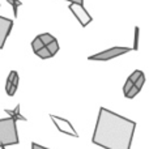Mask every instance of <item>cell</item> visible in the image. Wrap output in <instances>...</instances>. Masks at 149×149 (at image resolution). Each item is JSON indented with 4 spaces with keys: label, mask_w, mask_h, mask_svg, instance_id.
<instances>
[{
    "label": "cell",
    "mask_w": 149,
    "mask_h": 149,
    "mask_svg": "<svg viewBox=\"0 0 149 149\" xmlns=\"http://www.w3.org/2000/svg\"><path fill=\"white\" fill-rule=\"evenodd\" d=\"M136 123L131 119L101 107L92 143L103 149H131Z\"/></svg>",
    "instance_id": "6da1fadb"
},
{
    "label": "cell",
    "mask_w": 149,
    "mask_h": 149,
    "mask_svg": "<svg viewBox=\"0 0 149 149\" xmlns=\"http://www.w3.org/2000/svg\"><path fill=\"white\" fill-rule=\"evenodd\" d=\"M18 134L16 120L12 118L0 119V147L18 144Z\"/></svg>",
    "instance_id": "7a4b0ae2"
},
{
    "label": "cell",
    "mask_w": 149,
    "mask_h": 149,
    "mask_svg": "<svg viewBox=\"0 0 149 149\" xmlns=\"http://www.w3.org/2000/svg\"><path fill=\"white\" fill-rule=\"evenodd\" d=\"M131 47H120V46H115L111 47L109 50H105L102 52H98V54L90 55L88 59L89 60H110L114 59V58H118L123 54H127V52L131 51Z\"/></svg>",
    "instance_id": "3957f363"
},
{
    "label": "cell",
    "mask_w": 149,
    "mask_h": 149,
    "mask_svg": "<svg viewBox=\"0 0 149 149\" xmlns=\"http://www.w3.org/2000/svg\"><path fill=\"white\" fill-rule=\"evenodd\" d=\"M51 118L52 123L55 124V127L58 128V131H60L62 134H65L68 136H72V137H79V134L76 132L74 127L71 124V122L68 119H64V118H60L58 115H50Z\"/></svg>",
    "instance_id": "277c9868"
},
{
    "label": "cell",
    "mask_w": 149,
    "mask_h": 149,
    "mask_svg": "<svg viewBox=\"0 0 149 149\" xmlns=\"http://www.w3.org/2000/svg\"><path fill=\"white\" fill-rule=\"evenodd\" d=\"M70 10L73 13V16L79 20V22L81 24V26H86L92 22V16L89 15L86 9L84 8V4H76V3H71L70 4Z\"/></svg>",
    "instance_id": "5b68a950"
},
{
    "label": "cell",
    "mask_w": 149,
    "mask_h": 149,
    "mask_svg": "<svg viewBox=\"0 0 149 149\" xmlns=\"http://www.w3.org/2000/svg\"><path fill=\"white\" fill-rule=\"evenodd\" d=\"M12 28H13V21L10 20V18L0 16V49L1 50H3V47H4L5 41H7Z\"/></svg>",
    "instance_id": "8992f818"
},
{
    "label": "cell",
    "mask_w": 149,
    "mask_h": 149,
    "mask_svg": "<svg viewBox=\"0 0 149 149\" xmlns=\"http://www.w3.org/2000/svg\"><path fill=\"white\" fill-rule=\"evenodd\" d=\"M20 107H21V106H20V103H18V105L15 107V110H9V109H5V113L9 115V118H12L13 120H16V122H17V120H24V122H26L28 119H26L24 115H21Z\"/></svg>",
    "instance_id": "52a82bcc"
},
{
    "label": "cell",
    "mask_w": 149,
    "mask_h": 149,
    "mask_svg": "<svg viewBox=\"0 0 149 149\" xmlns=\"http://www.w3.org/2000/svg\"><path fill=\"white\" fill-rule=\"evenodd\" d=\"M17 86H18V73L16 72V74L13 76L12 85H10L9 90L7 92V94H8V95H10V97H13V95L16 94V90H17Z\"/></svg>",
    "instance_id": "ba28073f"
},
{
    "label": "cell",
    "mask_w": 149,
    "mask_h": 149,
    "mask_svg": "<svg viewBox=\"0 0 149 149\" xmlns=\"http://www.w3.org/2000/svg\"><path fill=\"white\" fill-rule=\"evenodd\" d=\"M46 47H47V50L50 51V54H51L52 56H54V55L59 51V43H58L56 39H52L49 45H46Z\"/></svg>",
    "instance_id": "9c48e42d"
},
{
    "label": "cell",
    "mask_w": 149,
    "mask_h": 149,
    "mask_svg": "<svg viewBox=\"0 0 149 149\" xmlns=\"http://www.w3.org/2000/svg\"><path fill=\"white\" fill-rule=\"evenodd\" d=\"M34 54H37L39 58H41V59H50V58L52 56V55L50 54V51L47 50V47H46V46H43L42 49H39L38 51L34 52Z\"/></svg>",
    "instance_id": "30bf717a"
},
{
    "label": "cell",
    "mask_w": 149,
    "mask_h": 149,
    "mask_svg": "<svg viewBox=\"0 0 149 149\" xmlns=\"http://www.w3.org/2000/svg\"><path fill=\"white\" fill-rule=\"evenodd\" d=\"M38 37H39V39H41V41H42V43H43L45 46H46V45H49L50 42L52 41V39H55L54 37H52L50 33H43V34H39Z\"/></svg>",
    "instance_id": "8fae6325"
},
{
    "label": "cell",
    "mask_w": 149,
    "mask_h": 149,
    "mask_svg": "<svg viewBox=\"0 0 149 149\" xmlns=\"http://www.w3.org/2000/svg\"><path fill=\"white\" fill-rule=\"evenodd\" d=\"M45 45L42 43V41L39 39V37H37V38H34V41L31 42V49H33V51L34 52H37L39 49H42Z\"/></svg>",
    "instance_id": "7c38bea8"
},
{
    "label": "cell",
    "mask_w": 149,
    "mask_h": 149,
    "mask_svg": "<svg viewBox=\"0 0 149 149\" xmlns=\"http://www.w3.org/2000/svg\"><path fill=\"white\" fill-rule=\"evenodd\" d=\"M139 92H140V89H139V88H136V86H135V85H132V86H131V89H130L128 92H127L124 95H126L127 98H130V100H131V98H134L135 95H136Z\"/></svg>",
    "instance_id": "4fadbf2b"
},
{
    "label": "cell",
    "mask_w": 149,
    "mask_h": 149,
    "mask_svg": "<svg viewBox=\"0 0 149 149\" xmlns=\"http://www.w3.org/2000/svg\"><path fill=\"white\" fill-rule=\"evenodd\" d=\"M139 34H140V29H139V26H136V28H135V38H134V47H132V50H135V51H136V50L139 49Z\"/></svg>",
    "instance_id": "5bb4252c"
},
{
    "label": "cell",
    "mask_w": 149,
    "mask_h": 149,
    "mask_svg": "<svg viewBox=\"0 0 149 149\" xmlns=\"http://www.w3.org/2000/svg\"><path fill=\"white\" fill-rule=\"evenodd\" d=\"M144 82H145V76H144V73H141L139 77H137L136 81L134 82V85H135L136 88H139L140 90H141V88H143V85H144Z\"/></svg>",
    "instance_id": "9a60e30c"
},
{
    "label": "cell",
    "mask_w": 149,
    "mask_h": 149,
    "mask_svg": "<svg viewBox=\"0 0 149 149\" xmlns=\"http://www.w3.org/2000/svg\"><path fill=\"white\" fill-rule=\"evenodd\" d=\"M8 3H9V4L13 7V13H15V17H17V8L20 7L22 3H21L20 0H8Z\"/></svg>",
    "instance_id": "2e32d148"
},
{
    "label": "cell",
    "mask_w": 149,
    "mask_h": 149,
    "mask_svg": "<svg viewBox=\"0 0 149 149\" xmlns=\"http://www.w3.org/2000/svg\"><path fill=\"white\" fill-rule=\"evenodd\" d=\"M141 73H143L141 71L136 70V71H134V72H132L131 74H130V77H128V79L131 80L132 82H135V81H136V80H137V77H139V76H140V74H141Z\"/></svg>",
    "instance_id": "e0dca14e"
},
{
    "label": "cell",
    "mask_w": 149,
    "mask_h": 149,
    "mask_svg": "<svg viewBox=\"0 0 149 149\" xmlns=\"http://www.w3.org/2000/svg\"><path fill=\"white\" fill-rule=\"evenodd\" d=\"M132 85H134V82H132L130 79H127L126 84H124V86H123V93H124V94H126V93L128 92L130 89H131V86H132Z\"/></svg>",
    "instance_id": "ac0fdd59"
},
{
    "label": "cell",
    "mask_w": 149,
    "mask_h": 149,
    "mask_svg": "<svg viewBox=\"0 0 149 149\" xmlns=\"http://www.w3.org/2000/svg\"><path fill=\"white\" fill-rule=\"evenodd\" d=\"M31 149H49V148H45L39 144H36V143H31Z\"/></svg>",
    "instance_id": "d6986e66"
},
{
    "label": "cell",
    "mask_w": 149,
    "mask_h": 149,
    "mask_svg": "<svg viewBox=\"0 0 149 149\" xmlns=\"http://www.w3.org/2000/svg\"><path fill=\"white\" fill-rule=\"evenodd\" d=\"M70 3H76V4H84V0H67Z\"/></svg>",
    "instance_id": "ffe728a7"
},
{
    "label": "cell",
    "mask_w": 149,
    "mask_h": 149,
    "mask_svg": "<svg viewBox=\"0 0 149 149\" xmlns=\"http://www.w3.org/2000/svg\"><path fill=\"white\" fill-rule=\"evenodd\" d=\"M0 148H1V149H5V147H0Z\"/></svg>",
    "instance_id": "44dd1931"
}]
</instances>
